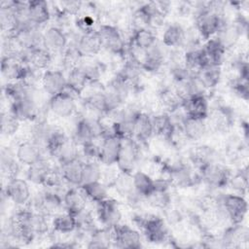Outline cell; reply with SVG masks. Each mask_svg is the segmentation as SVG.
I'll return each mask as SVG.
<instances>
[{"instance_id": "4316f807", "label": "cell", "mask_w": 249, "mask_h": 249, "mask_svg": "<svg viewBox=\"0 0 249 249\" xmlns=\"http://www.w3.org/2000/svg\"><path fill=\"white\" fill-rule=\"evenodd\" d=\"M202 50L207 58L209 65H214V66L221 65L226 53V50L216 37L215 38L212 37L206 40V43L202 47Z\"/></svg>"}, {"instance_id": "44dd1931", "label": "cell", "mask_w": 249, "mask_h": 249, "mask_svg": "<svg viewBox=\"0 0 249 249\" xmlns=\"http://www.w3.org/2000/svg\"><path fill=\"white\" fill-rule=\"evenodd\" d=\"M26 14L28 20L36 26L46 23L51 18V12L48 3L43 0L27 2Z\"/></svg>"}, {"instance_id": "d590c367", "label": "cell", "mask_w": 249, "mask_h": 249, "mask_svg": "<svg viewBox=\"0 0 249 249\" xmlns=\"http://www.w3.org/2000/svg\"><path fill=\"white\" fill-rule=\"evenodd\" d=\"M53 54L43 47H39L28 52L27 63L36 70L47 69L51 64Z\"/></svg>"}, {"instance_id": "b9f144b4", "label": "cell", "mask_w": 249, "mask_h": 249, "mask_svg": "<svg viewBox=\"0 0 249 249\" xmlns=\"http://www.w3.org/2000/svg\"><path fill=\"white\" fill-rule=\"evenodd\" d=\"M69 141L68 137L60 128L53 127L51 135L46 143L45 148L51 156L56 157L60 149Z\"/></svg>"}, {"instance_id": "11a10c76", "label": "cell", "mask_w": 249, "mask_h": 249, "mask_svg": "<svg viewBox=\"0 0 249 249\" xmlns=\"http://www.w3.org/2000/svg\"><path fill=\"white\" fill-rule=\"evenodd\" d=\"M61 13L65 15H77L82 8V3L78 1H63L61 2Z\"/></svg>"}, {"instance_id": "7c38bea8", "label": "cell", "mask_w": 249, "mask_h": 249, "mask_svg": "<svg viewBox=\"0 0 249 249\" xmlns=\"http://www.w3.org/2000/svg\"><path fill=\"white\" fill-rule=\"evenodd\" d=\"M5 195L16 205L19 206H23L31 200V192L27 181L18 177L8 180Z\"/></svg>"}, {"instance_id": "5bb4252c", "label": "cell", "mask_w": 249, "mask_h": 249, "mask_svg": "<svg viewBox=\"0 0 249 249\" xmlns=\"http://www.w3.org/2000/svg\"><path fill=\"white\" fill-rule=\"evenodd\" d=\"M41 86L43 90L52 97L66 89L67 80L62 71L47 69L41 76Z\"/></svg>"}, {"instance_id": "5b68a950", "label": "cell", "mask_w": 249, "mask_h": 249, "mask_svg": "<svg viewBox=\"0 0 249 249\" xmlns=\"http://www.w3.org/2000/svg\"><path fill=\"white\" fill-rule=\"evenodd\" d=\"M76 95L67 89L50 97L48 107L50 111L57 117L67 118L76 111Z\"/></svg>"}, {"instance_id": "f546056e", "label": "cell", "mask_w": 249, "mask_h": 249, "mask_svg": "<svg viewBox=\"0 0 249 249\" xmlns=\"http://www.w3.org/2000/svg\"><path fill=\"white\" fill-rule=\"evenodd\" d=\"M153 134L154 129L151 117L146 113L140 112L135 120L133 137H135L138 141L145 142L150 139Z\"/></svg>"}, {"instance_id": "3957f363", "label": "cell", "mask_w": 249, "mask_h": 249, "mask_svg": "<svg viewBox=\"0 0 249 249\" xmlns=\"http://www.w3.org/2000/svg\"><path fill=\"white\" fill-rule=\"evenodd\" d=\"M198 169L200 172V179H202L208 186L220 189L229 185L231 172L226 166L213 161Z\"/></svg>"}, {"instance_id": "cb8c5ba5", "label": "cell", "mask_w": 249, "mask_h": 249, "mask_svg": "<svg viewBox=\"0 0 249 249\" xmlns=\"http://www.w3.org/2000/svg\"><path fill=\"white\" fill-rule=\"evenodd\" d=\"M164 62V53L159 44H154L146 51L141 68L147 72L155 73L161 68Z\"/></svg>"}, {"instance_id": "f35d334b", "label": "cell", "mask_w": 249, "mask_h": 249, "mask_svg": "<svg viewBox=\"0 0 249 249\" xmlns=\"http://www.w3.org/2000/svg\"><path fill=\"white\" fill-rule=\"evenodd\" d=\"M133 185L135 192L142 197H148L155 190V182L151 176L143 171L133 173Z\"/></svg>"}, {"instance_id": "f6af8a7d", "label": "cell", "mask_w": 249, "mask_h": 249, "mask_svg": "<svg viewBox=\"0 0 249 249\" xmlns=\"http://www.w3.org/2000/svg\"><path fill=\"white\" fill-rule=\"evenodd\" d=\"M197 76L200 79L203 86L205 87V89L215 88L218 85L221 78L220 66H207L200 70L197 73Z\"/></svg>"}, {"instance_id": "60d3db41", "label": "cell", "mask_w": 249, "mask_h": 249, "mask_svg": "<svg viewBox=\"0 0 249 249\" xmlns=\"http://www.w3.org/2000/svg\"><path fill=\"white\" fill-rule=\"evenodd\" d=\"M53 227L55 232H58L61 234L71 233L75 230H77L76 218L74 215L68 212L58 214L55 216V218L53 221Z\"/></svg>"}, {"instance_id": "bcb514c9", "label": "cell", "mask_w": 249, "mask_h": 249, "mask_svg": "<svg viewBox=\"0 0 249 249\" xmlns=\"http://www.w3.org/2000/svg\"><path fill=\"white\" fill-rule=\"evenodd\" d=\"M193 162L200 168L201 166L213 162L215 159L214 151L207 146H199L196 147V149L194 150V152L191 155Z\"/></svg>"}, {"instance_id": "4fadbf2b", "label": "cell", "mask_w": 249, "mask_h": 249, "mask_svg": "<svg viewBox=\"0 0 249 249\" xmlns=\"http://www.w3.org/2000/svg\"><path fill=\"white\" fill-rule=\"evenodd\" d=\"M96 215L100 223L106 228H113L120 224L122 217L117 201L108 197L96 203Z\"/></svg>"}, {"instance_id": "f1b7e54d", "label": "cell", "mask_w": 249, "mask_h": 249, "mask_svg": "<svg viewBox=\"0 0 249 249\" xmlns=\"http://www.w3.org/2000/svg\"><path fill=\"white\" fill-rule=\"evenodd\" d=\"M113 245V234L111 228L94 229L89 236L88 248H109Z\"/></svg>"}, {"instance_id": "e0dca14e", "label": "cell", "mask_w": 249, "mask_h": 249, "mask_svg": "<svg viewBox=\"0 0 249 249\" xmlns=\"http://www.w3.org/2000/svg\"><path fill=\"white\" fill-rule=\"evenodd\" d=\"M75 45L83 57H91L97 54L103 48L97 30L83 33Z\"/></svg>"}, {"instance_id": "9c48e42d", "label": "cell", "mask_w": 249, "mask_h": 249, "mask_svg": "<svg viewBox=\"0 0 249 249\" xmlns=\"http://www.w3.org/2000/svg\"><path fill=\"white\" fill-rule=\"evenodd\" d=\"M111 229L113 234V246L129 249H138L141 247V236L136 230L126 225L120 224Z\"/></svg>"}, {"instance_id": "816d5d0a", "label": "cell", "mask_w": 249, "mask_h": 249, "mask_svg": "<svg viewBox=\"0 0 249 249\" xmlns=\"http://www.w3.org/2000/svg\"><path fill=\"white\" fill-rule=\"evenodd\" d=\"M229 184L231 186L232 190L236 194L243 196L247 190L248 180H247V168L241 169L239 172L235 173L233 176H231Z\"/></svg>"}, {"instance_id": "d6a6232c", "label": "cell", "mask_w": 249, "mask_h": 249, "mask_svg": "<svg viewBox=\"0 0 249 249\" xmlns=\"http://www.w3.org/2000/svg\"><path fill=\"white\" fill-rule=\"evenodd\" d=\"M1 169L3 174H5L8 180L18 177L19 171L18 160H17L16 154H14L9 148H4L1 150Z\"/></svg>"}, {"instance_id": "9a60e30c", "label": "cell", "mask_w": 249, "mask_h": 249, "mask_svg": "<svg viewBox=\"0 0 249 249\" xmlns=\"http://www.w3.org/2000/svg\"><path fill=\"white\" fill-rule=\"evenodd\" d=\"M14 35L23 50L32 51L42 47L43 32L39 30V26L32 23L20 27Z\"/></svg>"}, {"instance_id": "8fae6325", "label": "cell", "mask_w": 249, "mask_h": 249, "mask_svg": "<svg viewBox=\"0 0 249 249\" xmlns=\"http://www.w3.org/2000/svg\"><path fill=\"white\" fill-rule=\"evenodd\" d=\"M38 111V106L33 93L11 101L10 112L19 121L36 120Z\"/></svg>"}, {"instance_id": "277c9868", "label": "cell", "mask_w": 249, "mask_h": 249, "mask_svg": "<svg viewBox=\"0 0 249 249\" xmlns=\"http://www.w3.org/2000/svg\"><path fill=\"white\" fill-rule=\"evenodd\" d=\"M219 202L227 212L231 225L240 224L242 222L248 209L247 201L243 196L238 194H229L224 196Z\"/></svg>"}, {"instance_id": "681fc988", "label": "cell", "mask_w": 249, "mask_h": 249, "mask_svg": "<svg viewBox=\"0 0 249 249\" xmlns=\"http://www.w3.org/2000/svg\"><path fill=\"white\" fill-rule=\"evenodd\" d=\"M19 120L11 112L2 113L1 117V131L4 135L10 136L15 134L19 127Z\"/></svg>"}, {"instance_id": "ac0fdd59", "label": "cell", "mask_w": 249, "mask_h": 249, "mask_svg": "<svg viewBox=\"0 0 249 249\" xmlns=\"http://www.w3.org/2000/svg\"><path fill=\"white\" fill-rule=\"evenodd\" d=\"M182 108L188 117L206 119L209 115L208 102L204 94L194 95L184 99Z\"/></svg>"}, {"instance_id": "ab89813d", "label": "cell", "mask_w": 249, "mask_h": 249, "mask_svg": "<svg viewBox=\"0 0 249 249\" xmlns=\"http://www.w3.org/2000/svg\"><path fill=\"white\" fill-rule=\"evenodd\" d=\"M112 187L115 188L119 196L127 198L135 192L133 185V174L131 172L120 170Z\"/></svg>"}, {"instance_id": "d4e9b609", "label": "cell", "mask_w": 249, "mask_h": 249, "mask_svg": "<svg viewBox=\"0 0 249 249\" xmlns=\"http://www.w3.org/2000/svg\"><path fill=\"white\" fill-rule=\"evenodd\" d=\"M151 119L154 134H157L167 140H171L177 126L173 124L170 116L167 114H158L151 117Z\"/></svg>"}, {"instance_id": "db71d44e", "label": "cell", "mask_w": 249, "mask_h": 249, "mask_svg": "<svg viewBox=\"0 0 249 249\" xmlns=\"http://www.w3.org/2000/svg\"><path fill=\"white\" fill-rule=\"evenodd\" d=\"M82 147V153L84 158L89 160H99V154H100V145H97L94 140L85 143Z\"/></svg>"}, {"instance_id": "74e56055", "label": "cell", "mask_w": 249, "mask_h": 249, "mask_svg": "<svg viewBox=\"0 0 249 249\" xmlns=\"http://www.w3.org/2000/svg\"><path fill=\"white\" fill-rule=\"evenodd\" d=\"M170 179L179 187H189L195 183V174L188 165L179 163L171 168Z\"/></svg>"}, {"instance_id": "ffe728a7", "label": "cell", "mask_w": 249, "mask_h": 249, "mask_svg": "<svg viewBox=\"0 0 249 249\" xmlns=\"http://www.w3.org/2000/svg\"><path fill=\"white\" fill-rule=\"evenodd\" d=\"M16 157L19 163L27 166L32 165L33 163L43 159L41 154V147H39L31 140L21 142L18 146L16 151Z\"/></svg>"}, {"instance_id": "603a6c76", "label": "cell", "mask_w": 249, "mask_h": 249, "mask_svg": "<svg viewBox=\"0 0 249 249\" xmlns=\"http://www.w3.org/2000/svg\"><path fill=\"white\" fill-rule=\"evenodd\" d=\"M83 165L84 162L80 160L60 165L59 172L63 181L72 186L80 187L83 182Z\"/></svg>"}, {"instance_id": "52a82bcc", "label": "cell", "mask_w": 249, "mask_h": 249, "mask_svg": "<svg viewBox=\"0 0 249 249\" xmlns=\"http://www.w3.org/2000/svg\"><path fill=\"white\" fill-rule=\"evenodd\" d=\"M140 159V147L133 138L123 139L122 149L120 152L117 165L119 170L131 172L138 163Z\"/></svg>"}, {"instance_id": "30bf717a", "label": "cell", "mask_w": 249, "mask_h": 249, "mask_svg": "<svg viewBox=\"0 0 249 249\" xmlns=\"http://www.w3.org/2000/svg\"><path fill=\"white\" fill-rule=\"evenodd\" d=\"M31 66L27 63L20 61L18 58L15 56L3 55L1 61V72L2 75L12 81H24L26 76L28 75Z\"/></svg>"}, {"instance_id": "c3c4849f", "label": "cell", "mask_w": 249, "mask_h": 249, "mask_svg": "<svg viewBox=\"0 0 249 249\" xmlns=\"http://www.w3.org/2000/svg\"><path fill=\"white\" fill-rule=\"evenodd\" d=\"M77 145L71 140H69L58 152L56 155V159L60 165L74 161L76 160H79V151L77 149Z\"/></svg>"}, {"instance_id": "484cf974", "label": "cell", "mask_w": 249, "mask_h": 249, "mask_svg": "<svg viewBox=\"0 0 249 249\" xmlns=\"http://www.w3.org/2000/svg\"><path fill=\"white\" fill-rule=\"evenodd\" d=\"M53 171L51 164L44 159L28 166L26 178L29 182L35 185H44L50 173Z\"/></svg>"}, {"instance_id": "8d00e7d4", "label": "cell", "mask_w": 249, "mask_h": 249, "mask_svg": "<svg viewBox=\"0 0 249 249\" xmlns=\"http://www.w3.org/2000/svg\"><path fill=\"white\" fill-rule=\"evenodd\" d=\"M79 188L87 199H89L95 203H98L108 197L107 186H105L101 181L82 184Z\"/></svg>"}, {"instance_id": "83f0119b", "label": "cell", "mask_w": 249, "mask_h": 249, "mask_svg": "<svg viewBox=\"0 0 249 249\" xmlns=\"http://www.w3.org/2000/svg\"><path fill=\"white\" fill-rule=\"evenodd\" d=\"M162 43L170 48L182 47L185 45V29L178 23L168 25L162 34Z\"/></svg>"}, {"instance_id": "7dc6e473", "label": "cell", "mask_w": 249, "mask_h": 249, "mask_svg": "<svg viewBox=\"0 0 249 249\" xmlns=\"http://www.w3.org/2000/svg\"><path fill=\"white\" fill-rule=\"evenodd\" d=\"M102 170L99 165L94 160L85 161L83 165V182L82 184L101 181Z\"/></svg>"}, {"instance_id": "e575fe53", "label": "cell", "mask_w": 249, "mask_h": 249, "mask_svg": "<svg viewBox=\"0 0 249 249\" xmlns=\"http://www.w3.org/2000/svg\"><path fill=\"white\" fill-rule=\"evenodd\" d=\"M242 35L241 31L238 29V27L232 23V24H225L217 33V39L220 41L222 46L225 48V50L231 49L235 46V44L238 42L239 37Z\"/></svg>"}, {"instance_id": "8992f818", "label": "cell", "mask_w": 249, "mask_h": 249, "mask_svg": "<svg viewBox=\"0 0 249 249\" xmlns=\"http://www.w3.org/2000/svg\"><path fill=\"white\" fill-rule=\"evenodd\" d=\"M35 210L44 215H52L58 211L63 205V197L58 192L45 189L32 199Z\"/></svg>"}, {"instance_id": "836d02e7", "label": "cell", "mask_w": 249, "mask_h": 249, "mask_svg": "<svg viewBox=\"0 0 249 249\" xmlns=\"http://www.w3.org/2000/svg\"><path fill=\"white\" fill-rule=\"evenodd\" d=\"M156 43V35L150 28H139L133 30L129 42L132 46L143 51H147Z\"/></svg>"}, {"instance_id": "2e32d148", "label": "cell", "mask_w": 249, "mask_h": 249, "mask_svg": "<svg viewBox=\"0 0 249 249\" xmlns=\"http://www.w3.org/2000/svg\"><path fill=\"white\" fill-rule=\"evenodd\" d=\"M67 43V36L60 27L51 26L43 32L42 47L52 54L63 53L66 50Z\"/></svg>"}, {"instance_id": "6da1fadb", "label": "cell", "mask_w": 249, "mask_h": 249, "mask_svg": "<svg viewBox=\"0 0 249 249\" xmlns=\"http://www.w3.org/2000/svg\"><path fill=\"white\" fill-rule=\"evenodd\" d=\"M137 224L142 229L146 239L152 243H161L167 239V230L163 219L155 215L140 216Z\"/></svg>"}, {"instance_id": "ba28073f", "label": "cell", "mask_w": 249, "mask_h": 249, "mask_svg": "<svg viewBox=\"0 0 249 249\" xmlns=\"http://www.w3.org/2000/svg\"><path fill=\"white\" fill-rule=\"evenodd\" d=\"M123 139L114 135L112 132H106L102 137L100 144V154L98 161L106 166L117 164L122 149Z\"/></svg>"}, {"instance_id": "7a4b0ae2", "label": "cell", "mask_w": 249, "mask_h": 249, "mask_svg": "<svg viewBox=\"0 0 249 249\" xmlns=\"http://www.w3.org/2000/svg\"><path fill=\"white\" fill-rule=\"evenodd\" d=\"M101 38L102 46L108 52L117 55H124L126 45L119 29L111 24H101L97 29Z\"/></svg>"}, {"instance_id": "d6986e66", "label": "cell", "mask_w": 249, "mask_h": 249, "mask_svg": "<svg viewBox=\"0 0 249 249\" xmlns=\"http://www.w3.org/2000/svg\"><path fill=\"white\" fill-rule=\"evenodd\" d=\"M205 120L206 119L186 116L180 126L185 138L192 141L199 140L205 134L207 129V124Z\"/></svg>"}, {"instance_id": "7bdbcfd3", "label": "cell", "mask_w": 249, "mask_h": 249, "mask_svg": "<svg viewBox=\"0 0 249 249\" xmlns=\"http://www.w3.org/2000/svg\"><path fill=\"white\" fill-rule=\"evenodd\" d=\"M85 107L90 112L105 115L106 111V102H105V91L95 90L91 92L85 99Z\"/></svg>"}, {"instance_id": "f907efd6", "label": "cell", "mask_w": 249, "mask_h": 249, "mask_svg": "<svg viewBox=\"0 0 249 249\" xmlns=\"http://www.w3.org/2000/svg\"><path fill=\"white\" fill-rule=\"evenodd\" d=\"M79 67L83 70L84 74L86 75L89 84H96L102 74L101 66L97 62H82L80 63Z\"/></svg>"}, {"instance_id": "f5cc1de1", "label": "cell", "mask_w": 249, "mask_h": 249, "mask_svg": "<svg viewBox=\"0 0 249 249\" xmlns=\"http://www.w3.org/2000/svg\"><path fill=\"white\" fill-rule=\"evenodd\" d=\"M151 205L159 208H166L170 202V196L167 191L155 190L148 197H146Z\"/></svg>"}, {"instance_id": "4dcf8cb0", "label": "cell", "mask_w": 249, "mask_h": 249, "mask_svg": "<svg viewBox=\"0 0 249 249\" xmlns=\"http://www.w3.org/2000/svg\"><path fill=\"white\" fill-rule=\"evenodd\" d=\"M209 117V124L217 131H226L232 124L231 111L226 107H218L214 109Z\"/></svg>"}, {"instance_id": "7402d4cb", "label": "cell", "mask_w": 249, "mask_h": 249, "mask_svg": "<svg viewBox=\"0 0 249 249\" xmlns=\"http://www.w3.org/2000/svg\"><path fill=\"white\" fill-rule=\"evenodd\" d=\"M63 197V206L66 212L76 216L81 211L86 209L87 197L83 192L75 188L68 189L62 196Z\"/></svg>"}, {"instance_id": "ee69618b", "label": "cell", "mask_w": 249, "mask_h": 249, "mask_svg": "<svg viewBox=\"0 0 249 249\" xmlns=\"http://www.w3.org/2000/svg\"><path fill=\"white\" fill-rule=\"evenodd\" d=\"M53 127L44 121H39L31 128V141L39 147L46 146V143L51 135Z\"/></svg>"}, {"instance_id": "1f68e13d", "label": "cell", "mask_w": 249, "mask_h": 249, "mask_svg": "<svg viewBox=\"0 0 249 249\" xmlns=\"http://www.w3.org/2000/svg\"><path fill=\"white\" fill-rule=\"evenodd\" d=\"M67 80V87L66 89L74 93L76 96L81 94L83 90L86 89L89 81L84 74L83 70L78 66L69 70L68 75L66 77Z\"/></svg>"}]
</instances>
